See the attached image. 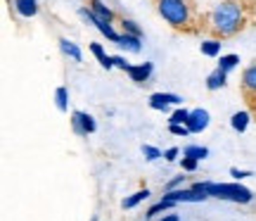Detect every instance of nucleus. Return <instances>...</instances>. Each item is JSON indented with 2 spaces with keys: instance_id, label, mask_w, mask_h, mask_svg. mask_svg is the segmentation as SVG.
I'll list each match as a JSON object with an SVG mask.
<instances>
[{
  "instance_id": "nucleus-1",
  "label": "nucleus",
  "mask_w": 256,
  "mask_h": 221,
  "mask_svg": "<svg viewBox=\"0 0 256 221\" xmlns=\"http://www.w3.org/2000/svg\"><path fill=\"white\" fill-rule=\"evenodd\" d=\"M242 27H244V10L238 0H223L211 10V29L216 36H235Z\"/></svg>"
},
{
  "instance_id": "nucleus-2",
  "label": "nucleus",
  "mask_w": 256,
  "mask_h": 221,
  "mask_svg": "<svg viewBox=\"0 0 256 221\" xmlns=\"http://www.w3.org/2000/svg\"><path fill=\"white\" fill-rule=\"evenodd\" d=\"M192 188H197V190H202V193H206L209 197L226 200V202H235V204H249L252 200H254V193L249 190L247 185L240 183V181H232V183L197 181V183H192Z\"/></svg>"
},
{
  "instance_id": "nucleus-3",
  "label": "nucleus",
  "mask_w": 256,
  "mask_h": 221,
  "mask_svg": "<svg viewBox=\"0 0 256 221\" xmlns=\"http://www.w3.org/2000/svg\"><path fill=\"white\" fill-rule=\"evenodd\" d=\"M159 15L164 17L166 24H171L174 29H188L190 27V5L188 0H159Z\"/></svg>"
},
{
  "instance_id": "nucleus-4",
  "label": "nucleus",
  "mask_w": 256,
  "mask_h": 221,
  "mask_svg": "<svg viewBox=\"0 0 256 221\" xmlns=\"http://www.w3.org/2000/svg\"><path fill=\"white\" fill-rule=\"evenodd\" d=\"M72 131L76 133V136H90V133H95L98 131V119L92 117V114H88V112H81V110H74L72 112Z\"/></svg>"
},
{
  "instance_id": "nucleus-5",
  "label": "nucleus",
  "mask_w": 256,
  "mask_h": 221,
  "mask_svg": "<svg viewBox=\"0 0 256 221\" xmlns=\"http://www.w3.org/2000/svg\"><path fill=\"white\" fill-rule=\"evenodd\" d=\"M166 197H171V200H176V202H206L209 200V195L202 193V190H197V188H176V190H164Z\"/></svg>"
},
{
  "instance_id": "nucleus-6",
  "label": "nucleus",
  "mask_w": 256,
  "mask_h": 221,
  "mask_svg": "<svg viewBox=\"0 0 256 221\" xmlns=\"http://www.w3.org/2000/svg\"><path fill=\"white\" fill-rule=\"evenodd\" d=\"M183 102V98L180 95H176V93H152L150 95V100H147V105L152 107V110L156 112H168L171 110V105H180Z\"/></svg>"
},
{
  "instance_id": "nucleus-7",
  "label": "nucleus",
  "mask_w": 256,
  "mask_h": 221,
  "mask_svg": "<svg viewBox=\"0 0 256 221\" xmlns=\"http://www.w3.org/2000/svg\"><path fill=\"white\" fill-rule=\"evenodd\" d=\"M211 124V114L209 110H204V107H197V110H190V119H188V129L190 133H202V131H206Z\"/></svg>"
},
{
  "instance_id": "nucleus-8",
  "label": "nucleus",
  "mask_w": 256,
  "mask_h": 221,
  "mask_svg": "<svg viewBox=\"0 0 256 221\" xmlns=\"http://www.w3.org/2000/svg\"><path fill=\"white\" fill-rule=\"evenodd\" d=\"M126 74H128V79H130L133 83L142 86V83H147L150 79H152V74H154V65H152V62H140V65H130Z\"/></svg>"
},
{
  "instance_id": "nucleus-9",
  "label": "nucleus",
  "mask_w": 256,
  "mask_h": 221,
  "mask_svg": "<svg viewBox=\"0 0 256 221\" xmlns=\"http://www.w3.org/2000/svg\"><path fill=\"white\" fill-rule=\"evenodd\" d=\"M114 46H119L121 50H126V53H140V50H142V38L133 36V34H126V31H121L119 41H116Z\"/></svg>"
},
{
  "instance_id": "nucleus-10",
  "label": "nucleus",
  "mask_w": 256,
  "mask_h": 221,
  "mask_svg": "<svg viewBox=\"0 0 256 221\" xmlns=\"http://www.w3.org/2000/svg\"><path fill=\"white\" fill-rule=\"evenodd\" d=\"M12 5H14V12H17L19 17H24V19L36 17L38 10H40L38 0H12Z\"/></svg>"
},
{
  "instance_id": "nucleus-11",
  "label": "nucleus",
  "mask_w": 256,
  "mask_h": 221,
  "mask_svg": "<svg viewBox=\"0 0 256 221\" xmlns=\"http://www.w3.org/2000/svg\"><path fill=\"white\" fill-rule=\"evenodd\" d=\"M60 50L64 57H69L72 62H83V50L78 48V43H74L69 38H60Z\"/></svg>"
},
{
  "instance_id": "nucleus-12",
  "label": "nucleus",
  "mask_w": 256,
  "mask_h": 221,
  "mask_svg": "<svg viewBox=\"0 0 256 221\" xmlns=\"http://www.w3.org/2000/svg\"><path fill=\"white\" fill-rule=\"evenodd\" d=\"M249 124H252V114L247 110H238L230 117V129L235 131V133H244L249 129Z\"/></svg>"
},
{
  "instance_id": "nucleus-13",
  "label": "nucleus",
  "mask_w": 256,
  "mask_h": 221,
  "mask_svg": "<svg viewBox=\"0 0 256 221\" xmlns=\"http://www.w3.org/2000/svg\"><path fill=\"white\" fill-rule=\"evenodd\" d=\"M88 48H90V53L95 55V60L100 62L102 69H107V72H110V69H114V57L107 55V50H104V46H102V43H90Z\"/></svg>"
},
{
  "instance_id": "nucleus-14",
  "label": "nucleus",
  "mask_w": 256,
  "mask_h": 221,
  "mask_svg": "<svg viewBox=\"0 0 256 221\" xmlns=\"http://www.w3.org/2000/svg\"><path fill=\"white\" fill-rule=\"evenodd\" d=\"M220 48H223V43H220V38H206V41H202L200 43V50L204 57H211V60H218L223 53H220Z\"/></svg>"
},
{
  "instance_id": "nucleus-15",
  "label": "nucleus",
  "mask_w": 256,
  "mask_h": 221,
  "mask_svg": "<svg viewBox=\"0 0 256 221\" xmlns=\"http://www.w3.org/2000/svg\"><path fill=\"white\" fill-rule=\"evenodd\" d=\"M150 195H152L150 193V188H140V190H136L133 195H126V197L121 200V207H124V209H136L138 204L145 202Z\"/></svg>"
},
{
  "instance_id": "nucleus-16",
  "label": "nucleus",
  "mask_w": 256,
  "mask_h": 221,
  "mask_svg": "<svg viewBox=\"0 0 256 221\" xmlns=\"http://www.w3.org/2000/svg\"><path fill=\"white\" fill-rule=\"evenodd\" d=\"M226 83H228V74L223 69H218V67L206 76V88L209 91H220V88H226Z\"/></svg>"
},
{
  "instance_id": "nucleus-17",
  "label": "nucleus",
  "mask_w": 256,
  "mask_h": 221,
  "mask_svg": "<svg viewBox=\"0 0 256 221\" xmlns=\"http://www.w3.org/2000/svg\"><path fill=\"white\" fill-rule=\"evenodd\" d=\"M90 3V10L98 15L100 19H107V22H114L116 19V15H114V10L104 3V0H88Z\"/></svg>"
},
{
  "instance_id": "nucleus-18",
  "label": "nucleus",
  "mask_w": 256,
  "mask_h": 221,
  "mask_svg": "<svg viewBox=\"0 0 256 221\" xmlns=\"http://www.w3.org/2000/svg\"><path fill=\"white\" fill-rule=\"evenodd\" d=\"M242 88L249 95H256V62L249 65L244 72H242Z\"/></svg>"
},
{
  "instance_id": "nucleus-19",
  "label": "nucleus",
  "mask_w": 256,
  "mask_h": 221,
  "mask_svg": "<svg viewBox=\"0 0 256 221\" xmlns=\"http://www.w3.org/2000/svg\"><path fill=\"white\" fill-rule=\"evenodd\" d=\"M55 105L60 112H69V88L66 86H57L55 88Z\"/></svg>"
},
{
  "instance_id": "nucleus-20",
  "label": "nucleus",
  "mask_w": 256,
  "mask_h": 221,
  "mask_svg": "<svg viewBox=\"0 0 256 221\" xmlns=\"http://www.w3.org/2000/svg\"><path fill=\"white\" fill-rule=\"evenodd\" d=\"M183 155L185 157H194V159H206V157H209V147H204V145H194V143H192V145H185L183 147Z\"/></svg>"
},
{
  "instance_id": "nucleus-21",
  "label": "nucleus",
  "mask_w": 256,
  "mask_h": 221,
  "mask_svg": "<svg viewBox=\"0 0 256 221\" xmlns=\"http://www.w3.org/2000/svg\"><path fill=\"white\" fill-rule=\"evenodd\" d=\"M238 65H240V55H235V53H230V55H220V57H218V69H223L226 74H230Z\"/></svg>"
},
{
  "instance_id": "nucleus-22",
  "label": "nucleus",
  "mask_w": 256,
  "mask_h": 221,
  "mask_svg": "<svg viewBox=\"0 0 256 221\" xmlns=\"http://www.w3.org/2000/svg\"><path fill=\"white\" fill-rule=\"evenodd\" d=\"M190 119V110H185V107H178L168 114V124H188Z\"/></svg>"
},
{
  "instance_id": "nucleus-23",
  "label": "nucleus",
  "mask_w": 256,
  "mask_h": 221,
  "mask_svg": "<svg viewBox=\"0 0 256 221\" xmlns=\"http://www.w3.org/2000/svg\"><path fill=\"white\" fill-rule=\"evenodd\" d=\"M121 31H126V34H133V36H140L142 38V29H140V24L138 22H133V19H121Z\"/></svg>"
},
{
  "instance_id": "nucleus-24",
  "label": "nucleus",
  "mask_w": 256,
  "mask_h": 221,
  "mask_svg": "<svg viewBox=\"0 0 256 221\" xmlns=\"http://www.w3.org/2000/svg\"><path fill=\"white\" fill-rule=\"evenodd\" d=\"M140 152L145 155L147 162H156V159H162V157H164V152H162L159 147H154V145H142L140 147Z\"/></svg>"
},
{
  "instance_id": "nucleus-25",
  "label": "nucleus",
  "mask_w": 256,
  "mask_h": 221,
  "mask_svg": "<svg viewBox=\"0 0 256 221\" xmlns=\"http://www.w3.org/2000/svg\"><path fill=\"white\" fill-rule=\"evenodd\" d=\"M197 166H200V159H194V157H180V169H183L185 174H192V171H197Z\"/></svg>"
},
{
  "instance_id": "nucleus-26",
  "label": "nucleus",
  "mask_w": 256,
  "mask_h": 221,
  "mask_svg": "<svg viewBox=\"0 0 256 221\" xmlns=\"http://www.w3.org/2000/svg\"><path fill=\"white\" fill-rule=\"evenodd\" d=\"M185 178H188V176H185V171H180V174L174 176V178H171V181L164 185V190H176V188H183V185H185Z\"/></svg>"
},
{
  "instance_id": "nucleus-27",
  "label": "nucleus",
  "mask_w": 256,
  "mask_h": 221,
  "mask_svg": "<svg viewBox=\"0 0 256 221\" xmlns=\"http://www.w3.org/2000/svg\"><path fill=\"white\" fill-rule=\"evenodd\" d=\"M168 133H171V136H183V138H188V136H190V129H188L185 124H168Z\"/></svg>"
},
{
  "instance_id": "nucleus-28",
  "label": "nucleus",
  "mask_w": 256,
  "mask_h": 221,
  "mask_svg": "<svg viewBox=\"0 0 256 221\" xmlns=\"http://www.w3.org/2000/svg\"><path fill=\"white\" fill-rule=\"evenodd\" d=\"M230 176H232V181H244L249 176H254L249 169H238V166H230Z\"/></svg>"
},
{
  "instance_id": "nucleus-29",
  "label": "nucleus",
  "mask_w": 256,
  "mask_h": 221,
  "mask_svg": "<svg viewBox=\"0 0 256 221\" xmlns=\"http://www.w3.org/2000/svg\"><path fill=\"white\" fill-rule=\"evenodd\" d=\"M162 212H166V209H164V204H162V202H156V204H152V207H150V209L145 212V219H147V221H150V219H154V216H159Z\"/></svg>"
},
{
  "instance_id": "nucleus-30",
  "label": "nucleus",
  "mask_w": 256,
  "mask_h": 221,
  "mask_svg": "<svg viewBox=\"0 0 256 221\" xmlns=\"http://www.w3.org/2000/svg\"><path fill=\"white\" fill-rule=\"evenodd\" d=\"M180 155H183V150H178V147H168V150H164V159H166V162H176Z\"/></svg>"
},
{
  "instance_id": "nucleus-31",
  "label": "nucleus",
  "mask_w": 256,
  "mask_h": 221,
  "mask_svg": "<svg viewBox=\"0 0 256 221\" xmlns=\"http://www.w3.org/2000/svg\"><path fill=\"white\" fill-rule=\"evenodd\" d=\"M114 57V67L116 69H121V72H128V67H130V62H128L124 55H112Z\"/></svg>"
},
{
  "instance_id": "nucleus-32",
  "label": "nucleus",
  "mask_w": 256,
  "mask_h": 221,
  "mask_svg": "<svg viewBox=\"0 0 256 221\" xmlns=\"http://www.w3.org/2000/svg\"><path fill=\"white\" fill-rule=\"evenodd\" d=\"M159 221H180V216H178V214H174V212H168V214H164Z\"/></svg>"
},
{
  "instance_id": "nucleus-33",
  "label": "nucleus",
  "mask_w": 256,
  "mask_h": 221,
  "mask_svg": "<svg viewBox=\"0 0 256 221\" xmlns=\"http://www.w3.org/2000/svg\"><path fill=\"white\" fill-rule=\"evenodd\" d=\"M254 121H256V105H254Z\"/></svg>"
},
{
  "instance_id": "nucleus-34",
  "label": "nucleus",
  "mask_w": 256,
  "mask_h": 221,
  "mask_svg": "<svg viewBox=\"0 0 256 221\" xmlns=\"http://www.w3.org/2000/svg\"><path fill=\"white\" fill-rule=\"evenodd\" d=\"M90 221H98V216H92V219H90Z\"/></svg>"
}]
</instances>
